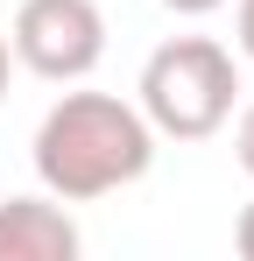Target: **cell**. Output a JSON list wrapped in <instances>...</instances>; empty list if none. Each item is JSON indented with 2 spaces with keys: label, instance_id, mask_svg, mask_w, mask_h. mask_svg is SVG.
<instances>
[{
  "label": "cell",
  "instance_id": "obj_1",
  "mask_svg": "<svg viewBox=\"0 0 254 261\" xmlns=\"http://www.w3.org/2000/svg\"><path fill=\"white\" fill-rule=\"evenodd\" d=\"M36 176L49 198L64 205H92V198H113L127 184H141L156 163V127L134 99L113 92H64L49 113H42L36 141Z\"/></svg>",
  "mask_w": 254,
  "mask_h": 261
},
{
  "label": "cell",
  "instance_id": "obj_2",
  "mask_svg": "<svg viewBox=\"0 0 254 261\" xmlns=\"http://www.w3.org/2000/svg\"><path fill=\"white\" fill-rule=\"evenodd\" d=\"M134 92L156 141H212L240 106V64L212 36H169L163 49H148Z\"/></svg>",
  "mask_w": 254,
  "mask_h": 261
},
{
  "label": "cell",
  "instance_id": "obj_3",
  "mask_svg": "<svg viewBox=\"0 0 254 261\" xmlns=\"http://www.w3.org/2000/svg\"><path fill=\"white\" fill-rule=\"evenodd\" d=\"M7 49L21 71H36L49 85H78L106 57V14H99V0H21Z\"/></svg>",
  "mask_w": 254,
  "mask_h": 261
},
{
  "label": "cell",
  "instance_id": "obj_4",
  "mask_svg": "<svg viewBox=\"0 0 254 261\" xmlns=\"http://www.w3.org/2000/svg\"><path fill=\"white\" fill-rule=\"evenodd\" d=\"M85 233L64 198H7L0 205V261H78Z\"/></svg>",
  "mask_w": 254,
  "mask_h": 261
},
{
  "label": "cell",
  "instance_id": "obj_5",
  "mask_svg": "<svg viewBox=\"0 0 254 261\" xmlns=\"http://www.w3.org/2000/svg\"><path fill=\"white\" fill-rule=\"evenodd\" d=\"M233 163L254 176V106H240V127H233Z\"/></svg>",
  "mask_w": 254,
  "mask_h": 261
},
{
  "label": "cell",
  "instance_id": "obj_6",
  "mask_svg": "<svg viewBox=\"0 0 254 261\" xmlns=\"http://www.w3.org/2000/svg\"><path fill=\"white\" fill-rule=\"evenodd\" d=\"M233 36H240V57L254 64V0H240V7H233Z\"/></svg>",
  "mask_w": 254,
  "mask_h": 261
},
{
  "label": "cell",
  "instance_id": "obj_7",
  "mask_svg": "<svg viewBox=\"0 0 254 261\" xmlns=\"http://www.w3.org/2000/svg\"><path fill=\"white\" fill-rule=\"evenodd\" d=\"M233 247H240V254L254 261V205H247V212H240V219H233Z\"/></svg>",
  "mask_w": 254,
  "mask_h": 261
},
{
  "label": "cell",
  "instance_id": "obj_8",
  "mask_svg": "<svg viewBox=\"0 0 254 261\" xmlns=\"http://www.w3.org/2000/svg\"><path fill=\"white\" fill-rule=\"evenodd\" d=\"M169 14H212V7H226V0H163Z\"/></svg>",
  "mask_w": 254,
  "mask_h": 261
},
{
  "label": "cell",
  "instance_id": "obj_9",
  "mask_svg": "<svg viewBox=\"0 0 254 261\" xmlns=\"http://www.w3.org/2000/svg\"><path fill=\"white\" fill-rule=\"evenodd\" d=\"M7 78H14V49H7V29H0V99H7Z\"/></svg>",
  "mask_w": 254,
  "mask_h": 261
}]
</instances>
